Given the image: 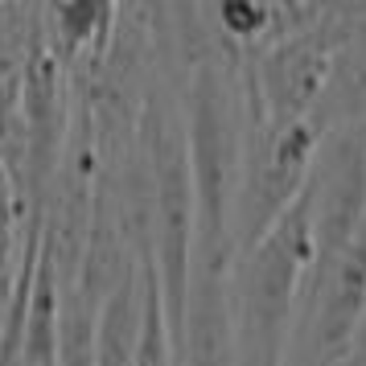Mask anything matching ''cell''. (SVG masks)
I'll return each instance as SVG.
<instances>
[{
	"instance_id": "cell-1",
	"label": "cell",
	"mask_w": 366,
	"mask_h": 366,
	"mask_svg": "<svg viewBox=\"0 0 366 366\" xmlns=\"http://www.w3.org/2000/svg\"><path fill=\"white\" fill-rule=\"evenodd\" d=\"M317 243L309 202L300 198L272 231L243 251L231 267L239 366H284L297 333L305 280L313 272Z\"/></svg>"
},
{
	"instance_id": "cell-2",
	"label": "cell",
	"mask_w": 366,
	"mask_h": 366,
	"mask_svg": "<svg viewBox=\"0 0 366 366\" xmlns=\"http://www.w3.org/2000/svg\"><path fill=\"white\" fill-rule=\"evenodd\" d=\"M321 144V128L313 119H251L243 177L234 198V259L251 251L300 198L313 173V157Z\"/></svg>"
},
{
	"instance_id": "cell-4",
	"label": "cell",
	"mask_w": 366,
	"mask_h": 366,
	"mask_svg": "<svg viewBox=\"0 0 366 366\" xmlns=\"http://www.w3.org/2000/svg\"><path fill=\"white\" fill-rule=\"evenodd\" d=\"M231 267H234L231 255L194 251L185 313L177 333H173L177 366H239Z\"/></svg>"
},
{
	"instance_id": "cell-5",
	"label": "cell",
	"mask_w": 366,
	"mask_h": 366,
	"mask_svg": "<svg viewBox=\"0 0 366 366\" xmlns=\"http://www.w3.org/2000/svg\"><path fill=\"white\" fill-rule=\"evenodd\" d=\"M21 366H62V276H58L50 247H41V259L34 272Z\"/></svg>"
},
{
	"instance_id": "cell-6",
	"label": "cell",
	"mask_w": 366,
	"mask_h": 366,
	"mask_svg": "<svg viewBox=\"0 0 366 366\" xmlns=\"http://www.w3.org/2000/svg\"><path fill=\"white\" fill-rule=\"evenodd\" d=\"M313 124L330 128H366V25L337 50L325 95L317 103Z\"/></svg>"
},
{
	"instance_id": "cell-7",
	"label": "cell",
	"mask_w": 366,
	"mask_h": 366,
	"mask_svg": "<svg viewBox=\"0 0 366 366\" xmlns=\"http://www.w3.org/2000/svg\"><path fill=\"white\" fill-rule=\"evenodd\" d=\"M25 218H29V202L21 189L17 173L0 157V264L13 267L21 259V239H25Z\"/></svg>"
},
{
	"instance_id": "cell-3",
	"label": "cell",
	"mask_w": 366,
	"mask_h": 366,
	"mask_svg": "<svg viewBox=\"0 0 366 366\" xmlns=\"http://www.w3.org/2000/svg\"><path fill=\"white\" fill-rule=\"evenodd\" d=\"M313 218L317 259H330L346 247L366 222V128H330L321 132L313 173L305 185ZM313 259V264H317Z\"/></svg>"
}]
</instances>
